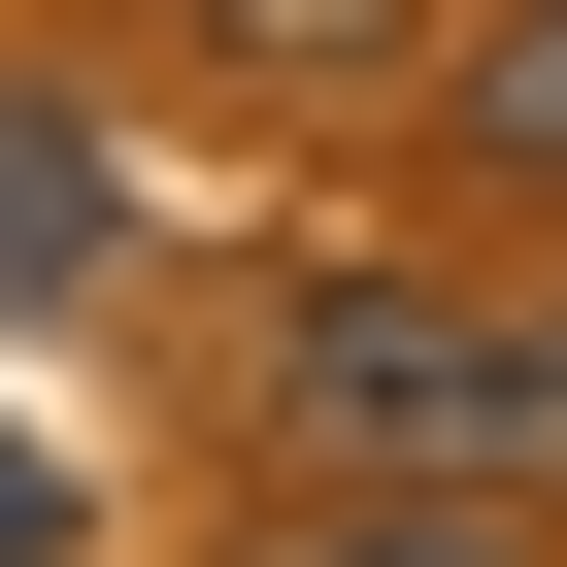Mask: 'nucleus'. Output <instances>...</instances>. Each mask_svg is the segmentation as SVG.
<instances>
[{"mask_svg": "<svg viewBox=\"0 0 567 567\" xmlns=\"http://www.w3.org/2000/svg\"><path fill=\"white\" fill-rule=\"evenodd\" d=\"M0 567H68V467H34V434H0Z\"/></svg>", "mask_w": 567, "mask_h": 567, "instance_id": "nucleus-6", "label": "nucleus"}, {"mask_svg": "<svg viewBox=\"0 0 567 567\" xmlns=\"http://www.w3.org/2000/svg\"><path fill=\"white\" fill-rule=\"evenodd\" d=\"M101 234H134V200H101V134H68V101H0V301H68Z\"/></svg>", "mask_w": 567, "mask_h": 567, "instance_id": "nucleus-4", "label": "nucleus"}, {"mask_svg": "<svg viewBox=\"0 0 567 567\" xmlns=\"http://www.w3.org/2000/svg\"><path fill=\"white\" fill-rule=\"evenodd\" d=\"M234 567H534V501H267Z\"/></svg>", "mask_w": 567, "mask_h": 567, "instance_id": "nucleus-5", "label": "nucleus"}, {"mask_svg": "<svg viewBox=\"0 0 567 567\" xmlns=\"http://www.w3.org/2000/svg\"><path fill=\"white\" fill-rule=\"evenodd\" d=\"M434 134H467V200H567V0H467L434 34Z\"/></svg>", "mask_w": 567, "mask_h": 567, "instance_id": "nucleus-2", "label": "nucleus"}, {"mask_svg": "<svg viewBox=\"0 0 567 567\" xmlns=\"http://www.w3.org/2000/svg\"><path fill=\"white\" fill-rule=\"evenodd\" d=\"M200 34H234V101H434L467 0H200Z\"/></svg>", "mask_w": 567, "mask_h": 567, "instance_id": "nucleus-3", "label": "nucleus"}, {"mask_svg": "<svg viewBox=\"0 0 567 567\" xmlns=\"http://www.w3.org/2000/svg\"><path fill=\"white\" fill-rule=\"evenodd\" d=\"M267 467H301V501H534L567 467V301L301 267V301H267Z\"/></svg>", "mask_w": 567, "mask_h": 567, "instance_id": "nucleus-1", "label": "nucleus"}]
</instances>
